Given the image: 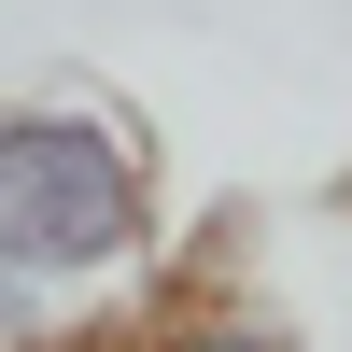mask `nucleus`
<instances>
[{
  "mask_svg": "<svg viewBox=\"0 0 352 352\" xmlns=\"http://www.w3.org/2000/svg\"><path fill=\"white\" fill-rule=\"evenodd\" d=\"M0 268L43 310H71L85 338H127L169 296V184L155 127L113 85L56 71L0 99Z\"/></svg>",
  "mask_w": 352,
  "mask_h": 352,
  "instance_id": "1",
  "label": "nucleus"
},
{
  "mask_svg": "<svg viewBox=\"0 0 352 352\" xmlns=\"http://www.w3.org/2000/svg\"><path fill=\"white\" fill-rule=\"evenodd\" d=\"M0 352H113V338H85L71 310H43V296H28L14 268H0Z\"/></svg>",
  "mask_w": 352,
  "mask_h": 352,
  "instance_id": "3",
  "label": "nucleus"
},
{
  "mask_svg": "<svg viewBox=\"0 0 352 352\" xmlns=\"http://www.w3.org/2000/svg\"><path fill=\"white\" fill-rule=\"evenodd\" d=\"M338 240H352V197H338Z\"/></svg>",
  "mask_w": 352,
  "mask_h": 352,
  "instance_id": "4",
  "label": "nucleus"
},
{
  "mask_svg": "<svg viewBox=\"0 0 352 352\" xmlns=\"http://www.w3.org/2000/svg\"><path fill=\"white\" fill-rule=\"evenodd\" d=\"M113 352H310V324H296V310H268L254 282H169Z\"/></svg>",
  "mask_w": 352,
  "mask_h": 352,
  "instance_id": "2",
  "label": "nucleus"
}]
</instances>
